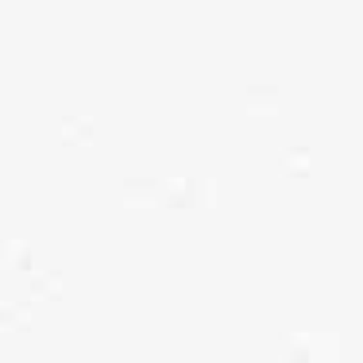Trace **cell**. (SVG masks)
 Masks as SVG:
<instances>
[{
  "instance_id": "1",
  "label": "cell",
  "mask_w": 363,
  "mask_h": 363,
  "mask_svg": "<svg viewBox=\"0 0 363 363\" xmlns=\"http://www.w3.org/2000/svg\"><path fill=\"white\" fill-rule=\"evenodd\" d=\"M167 205L170 209H213L217 205V182L209 174L167 178Z\"/></svg>"
},
{
  "instance_id": "2",
  "label": "cell",
  "mask_w": 363,
  "mask_h": 363,
  "mask_svg": "<svg viewBox=\"0 0 363 363\" xmlns=\"http://www.w3.org/2000/svg\"><path fill=\"white\" fill-rule=\"evenodd\" d=\"M290 363H336L340 359V336L336 333H294L290 336Z\"/></svg>"
},
{
  "instance_id": "3",
  "label": "cell",
  "mask_w": 363,
  "mask_h": 363,
  "mask_svg": "<svg viewBox=\"0 0 363 363\" xmlns=\"http://www.w3.org/2000/svg\"><path fill=\"white\" fill-rule=\"evenodd\" d=\"M120 205H167V178H124L120 186Z\"/></svg>"
},
{
  "instance_id": "4",
  "label": "cell",
  "mask_w": 363,
  "mask_h": 363,
  "mask_svg": "<svg viewBox=\"0 0 363 363\" xmlns=\"http://www.w3.org/2000/svg\"><path fill=\"white\" fill-rule=\"evenodd\" d=\"M31 294L28 298H8L4 301V328L8 336H31L35 333V309H31Z\"/></svg>"
},
{
  "instance_id": "5",
  "label": "cell",
  "mask_w": 363,
  "mask_h": 363,
  "mask_svg": "<svg viewBox=\"0 0 363 363\" xmlns=\"http://www.w3.org/2000/svg\"><path fill=\"white\" fill-rule=\"evenodd\" d=\"M240 105H244V112H252V116H274L282 108V97L274 85H247Z\"/></svg>"
},
{
  "instance_id": "6",
  "label": "cell",
  "mask_w": 363,
  "mask_h": 363,
  "mask_svg": "<svg viewBox=\"0 0 363 363\" xmlns=\"http://www.w3.org/2000/svg\"><path fill=\"white\" fill-rule=\"evenodd\" d=\"M28 294L35 301H58L62 298V274H58L55 267H35V271L28 274Z\"/></svg>"
},
{
  "instance_id": "7",
  "label": "cell",
  "mask_w": 363,
  "mask_h": 363,
  "mask_svg": "<svg viewBox=\"0 0 363 363\" xmlns=\"http://www.w3.org/2000/svg\"><path fill=\"white\" fill-rule=\"evenodd\" d=\"M93 135H97L93 120L77 116V112H66L58 120V140H62V147H85V143H93Z\"/></svg>"
},
{
  "instance_id": "8",
  "label": "cell",
  "mask_w": 363,
  "mask_h": 363,
  "mask_svg": "<svg viewBox=\"0 0 363 363\" xmlns=\"http://www.w3.org/2000/svg\"><path fill=\"white\" fill-rule=\"evenodd\" d=\"M4 263L12 267V271H20V274H31V271H35V247H31V240H28V236H8V244H4Z\"/></svg>"
},
{
  "instance_id": "9",
  "label": "cell",
  "mask_w": 363,
  "mask_h": 363,
  "mask_svg": "<svg viewBox=\"0 0 363 363\" xmlns=\"http://www.w3.org/2000/svg\"><path fill=\"white\" fill-rule=\"evenodd\" d=\"M282 162H286V174H290V178H301V174H309V151H306L301 143H294L290 151H286V159H282Z\"/></svg>"
}]
</instances>
